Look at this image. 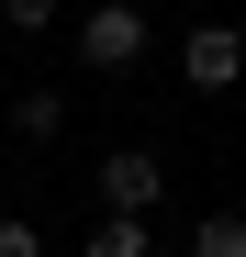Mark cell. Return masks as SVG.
Returning <instances> with one entry per match:
<instances>
[{"instance_id": "6da1fadb", "label": "cell", "mask_w": 246, "mask_h": 257, "mask_svg": "<svg viewBox=\"0 0 246 257\" xmlns=\"http://www.w3.org/2000/svg\"><path fill=\"white\" fill-rule=\"evenodd\" d=\"M146 45H157V34H146V12H135V0H90V12H78V67L135 78V67H146Z\"/></svg>"}, {"instance_id": "7a4b0ae2", "label": "cell", "mask_w": 246, "mask_h": 257, "mask_svg": "<svg viewBox=\"0 0 246 257\" xmlns=\"http://www.w3.org/2000/svg\"><path fill=\"white\" fill-rule=\"evenodd\" d=\"M90 190H101V212H157V201H168V157H157V146H112L90 168Z\"/></svg>"}, {"instance_id": "3957f363", "label": "cell", "mask_w": 246, "mask_h": 257, "mask_svg": "<svg viewBox=\"0 0 246 257\" xmlns=\"http://www.w3.org/2000/svg\"><path fill=\"white\" fill-rule=\"evenodd\" d=\"M179 78H190L201 101H224L235 78H246V34H235V23H190V34H179Z\"/></svg>"}, {"instance_id": "277c9868", "label": "cell", "mask_w": 246, "mask_h": 257, "mask_svg": "<svg viewBox=\"0 0 246 257\" xmlns=\"http://www.w3.org/2000/svg\"><path fill=\"white\" fill-rule=\"evenodd\" d=\"M157 212H101V224H90V246H78V257H157Z\"/></svg>"}, {"instance_id": "5b68a950", "label": "cell", "mask_w": 246, "mask_h": 257, "mask_svg": "<svg viewBox=\"0 0 246 257\" xmlns=\"http://www.w3.org/2000/svg\"><path fill=\"white\" fill-rule=\"evenodd\" d=\"M12 135H23V146H56V135H67V90H23V101H12Z\"/></svg>"}, {"instance_id": "8992f818", "label": "cell", "mask_w": 246, "mask_h": 257, "mask_svg": "<svg viewBox=\"0 0 246 257\" xmlns=\"http://www.w3.org/2000/svg\"><path fill=\"white\" fill-rule=\"evenodd\" d=\"M190 257H246V212H201V224H190Z\"/></svg>"}, {"instance_id": "52a82bcc", "label": "cell", "mask_w": 246, "mask_h": 257, "mask_svg": "<svg viewBox=\"0 0 246 257\" xmlns=\"http://www.w3.org/2000/svg\"><path fill=\"white\" fill-rule=\"evenodd\" d=\"M0 23H12V34H56V23H67V0H0Z\"/></svg>"}, {"instance_id": "ba28073f", "label": "cell", "mask_w": 246, "mask_h": 257, "mask_svg": "<svg viewBox=\"0 0 246 257\" xmlns=\"http://www.w3.org/2000/svg\"><path fill=\"white\" fill-rule=\"evenodd\" d=\"M0 257H45V235H34V212H0Z\"/></svg>"}]
</instances>
